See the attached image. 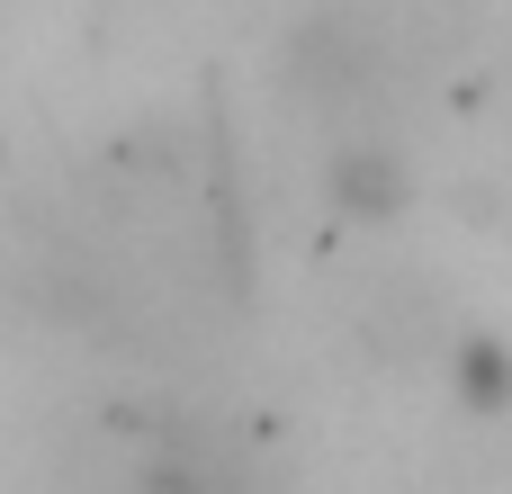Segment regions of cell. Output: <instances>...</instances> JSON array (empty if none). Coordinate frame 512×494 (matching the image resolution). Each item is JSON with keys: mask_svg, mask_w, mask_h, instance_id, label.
Listing matches in <instances>:
<instances>
[{"mask_svg": "<svg viewBox=\"0 0 512 494\" xmlns=\"http://www.w3.org/2000/svg\"><path fill=\"white\" fill-rule=\"evenodd\" d=\"M450 396H459V414H477V423H504L512 414V342L504 333H459L450 342Z\"/></svg>", "mask_w": 512, "mask_h": 494, "instance_id": "7a4b0ae2", "label": "cell"}, {"mask_svg": "<svg viewBox=\"0 0 512 494\" xmlns=\"http://www.w3.org/2000/svg\"><path fill=\"white\" fill-rule=\"evenodd\" d=\"M324 189H333V207H342V216L387 225V216L414 198V171H405V153H396L387 135H342V144H333V162H324Z\"/></svg>", "mask_w": 512, "mask_h": 494, "instance_id": "6da1fadb", "label": "cell"}]
</instances>
